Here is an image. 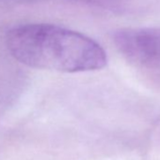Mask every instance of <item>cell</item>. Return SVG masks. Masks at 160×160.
Segmentation results:
<instances>
[{"instance_id": "cell-3", "label": "cell", "mask_w": 160, "mask_h": 160, "mask_svg": "<svg viewBox=\"0 0 160 160\" xmlns=\"http://www.w3.org/2000/svg\"><path fill=\"white\" fill-rule=\"evenodd\" d=\"M90 1H98V2H103V1H107V0H90Z\"/></svg>"}, {"instance_id": "cell-2", "label": "cell", "mask_w": 160, "mask_h": 160, "mask_svg": "<svg viewBox=\"0 0 160 160\" xmlns=\"http://www.w3.org/2000/svg\"><path fill=\"white\" fill-rule=\"evenodd\" d=\"M113 40L121 54L135 65L160 69V28L120 29Z\"/></svg>"}, {"instance_id": "cell-1", "label": "cell", "mask_w": 160, "mask_h": 160, "mask_svg": "<svg viewBox=\"0 0 160 160\" xmlns=\"http://www.w3.org/2000/svg\"><path fill=\"white\" fill-rule=\"evenodd\" d=\"M11 54L33 68L64 72L95 71L108 62L104 48L77 31L50 24H25L6 35Z\"/></svg>"}]
</instances>
